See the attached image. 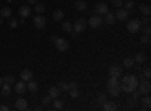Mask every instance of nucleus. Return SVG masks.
Wrapping results in <instances>:
<instances>
[{"instance_id": "obj_20", "label": "nucleus", "mask_w": 151, "mask_h": 111, "mask_svg": "<svg viewBox=\"0 0 151 111\" xmlns=\"http://www.w3.org/2000/svg\"><path fill=\"white\" fill-rule=\"evenodd\" d=\"M0 15H2L3 18H9V17L12 15V9H11L9 6L2 8V9H0Z\"/></svg>"}, {"instance_id": "obj_38", "label": "nucleus", "mask_w": 151, "mask_h": 111, "mask_svg": "<svg viewBox=\"0 0 151 111\" xmlns=\"http://www.w3.org/2000/svg\"><path fill=\"white\" fill-rule=\"evenodd\" d=\"M134 104H136V99H134V98H129V99H127V107H129V108H133Z\"/></svg>"}, {"instance_id": "obj_25", "label": "nucleus", "mask_w": 151, "mask_h": 111, "mask_svg": "<svg viewBox=\"0 0 151 111\" xmlns=\"http://www.w3.org/2000/svg\"><path fill=\"white\" fill-rule=\"evenodd\" d=\"M0 89H2V95H3V96H9V95H11V84L3 83Z\"/></svg>"}, {"instance_id": "obj_15", "label": "nucleus", "mask_w": 151, "mask_h": 111, "mask_svg": "<svg viewBox=\"0 0 151 111\" xmlns=\"http://www.w3.org/2000/svg\"><path fill=\"white\" fill-rule=\"evenodd\" d=\"M15 108L17 110H26L27 108V101L26 99H24V98H18V99L15 101Z\"/></svg>"}, {"instance_id": "obj_7", "label": "nucleus", "mask_w": 151, "mask_h": 111, "mask_svg": "<svg viewBox=\"0 0 151 111\" xmlns=\"http://www.w3.org/2000/svg\"><path fill=\"white\" fill-rule=\"evenodd\" d=\"M88 24H89L92 29H98V27H101V24H103V18L100 15H92L89 18V21H88Z\"/></svg>"}, {"instance_id": "obj_12", "label": "nucleus", "mask_w": 151, "mask_h": 111, "mask_svg": "<svg viewBox=\"0 0 151 111\" xmlns=\"http://www.w3.org/2000/svg\"><path fill=\"white\" fill-rule=\"evenodd\" d=\"M20 78L26 83V81H30L32 78H33V74H32V71L30 69H24V71H21V74H20Z\"/></svg>"}, {"instance_id": "obj_8", "label": "nucleus", "mask_w": 151, "mask_h": 111, "mask_svg": "<svg viewBox=\"0 0 151 111\" xmlns=\"http://www.w3.org/2000/svg\"><path fill=\"white\" fill-rule=\"evenodd\" d=\"M33 24H35L36 29H44L45 24H47V20H45V17H42L41 14H38L36 17H33Z\"/></svg>"}, {"instance_id": "obj_19", "label": "nucleus", "mask_w": 151, "mask_h": 111, "mask_svg": "<svg viewBox=\"0 0 151 111\" xmlns=\"http://www.w3.org/2000/svg\"><path fill=\"white\" fill-rule=\"evenodd\" d=\"M133 60H134V63H139V65H142L144 62L147 60V57H145V54H144V53H136V56L133 57Z\"/></svg>"}, {"instance_id": "obj_31", "label": "nucleus", "mask_w": 151, "mask_h": 111, "mask_svg": "<svg viewBox=\"0 0 151 111\" xmlns=\"http://www.w3.org/2000/svg\"><path fill=\"white\" fill-rule=\"evenodd\" d=\"M44 11H45V5H42V3H40V2L35 5V12H36V14H42Z\"/></svg>"}, {"instance_id": "obj_16", "label": "nucleus", "mask_w": 151, "mask_h": 111, "mask_svg": "<svg viewBox=\"0 0 151 111\" xmlns=\"http://www.w3.org/2000/svg\"><path fill=\"white\" fill-rule=\"evenodd\" d=\"M60 95V90L58 89V86H52V87L48 89V96L52 98V99H55V98H59Z\"/></svg>"}, {"instance_id": "obj_40", "label": "nucleus", "mask_w": 151, "mask_h": 111, "mask_svg": "<svg viewBox=\"0 0 151 111\" xmlns=\"http://www.w3.org/2000/svg\"><path fill=\"white\" fill-rule=\"evenodd\" d=\"M141 42H144V44H148V42H150V35H145V33H144V35L141 36Z\"/></svg>"}, {"instance_id": "obj_46", "label": "nucleus", "mask_w": 151, "mask_h": 111, "mask_svg": "<svg viewBox=\"0 0 151 111\" xmlns=\"http://www.w3.org/2000/svg\"><path fill=\"white\" fill-rule=\"evenodd\" d=\"M9 110V107H6V105H0V111H8Z\"/></svg>"}, {"instance_id": "obj_13", "label": "nucleus", "mask_w": 151, "mask_h": 111, "mask_svg": "<svg viewBox=\"0 0 151 111\" xmlns=\"http://www.w3.org/2000/svg\"><path fill=\"white\" fill-rule=\"evenodd\" d=\"M107 92L112 98H116L121 95V89H119V84L118 86H110V87H107Z\"/></svg>"}, {"instance_id": "obj_37", "label": "nucleus", "mask_w": 151, "mask_h": 111, "mask_svg": "<svg viewBox=\"0 0 151 111\" xmlns=\"http://www.w3.org/2000/svg\"><path fill=\"white\" fill-rule=\"evenodd\" d=\"M68 92H70V96H71V98H77V96L80 95L79 87H77V89H71V90H68Z\"/></svg>"}, {"instance_id": "obj_18", "label": "nucleus", "mask_w": 151, "mask_h": 111, "mask_svg": "<svg viewBox=\"0 0 151 111\" xmlns=\"http://www.w3.org/2000/svg\"><path fill=\"white\" fill-rule=\"evenodd\" d=\"M27 83H29V84L26 86V89H27L32 95H33V93H36V92H38V83H35L33 80H30V81H27Z\"/></svg>"}, {"instance_id": "obj_27", "label": "nucleus", "mask_w": 151, "mask_h": 111, "mask_svg": "<svg viewBox=\"0 0 151 111\" xmlns=\"http://www.w3.org/2000/svg\"><path fill=\"white\" fill-rule=\"evenodd\" d=\"M2 80H3V83H6V84H15V77L14 75H5V77H2Z\"/></svg>"}, {"instance_id": "obj_14", "label": "nucleus", "mask_w": 151, "mask_h": 111, "mask_svg": "<svg viewBox=\"0 0 151 111\" xmlns=\"http://www.w3.org/2000/svg\"><path fill=\"white\" fill-rule=\"evenodd\" d=\"M14 86H15V89H14V90H15L18 95H21V93H24V92L27 90V89H26V83H24L23 80H21V81H18V83L15 81V84H14Z\"/></svg>"}, {"instance_id": "obj_47", "label": "nucleus", "mask_w": 151, "mask_h": 111, "mask_svg": "<svg viewBox=\"0 0 151 111\" xmlns=\"http://www.w3.org/2000/svg\"><path fill=\"white\" fill-rule=\"evenodd\" d=\"M27 2H29V5H36L38 0H27Z\"/></svg>"}, {"instance_id": "obj_45", "label": "nucleus", "mask_w": 151, "mask_h": 111, "mask_svg": "<svg viewBox=\"0 0 151 111\" xmlns=\"http://www.w3.org/2000/svg\"><path fill=\"white\" fill-rule=\"evenodd\" d=\"M144 24H145V26H150V17H145L144 18Z\"/></svg>"}, {"instance_id": "obj_3", "label": "nucleus", "mask_w": 151, "mask_h": 111, "mask_svg": "<svg viewBox=\"0 0 151 111\" xmlns=\"http://www.w3.org/2000/svg\"><path fill=\"white\" fill-rule=\"evenodd\" d=\"M137 90H139L141 95H150L151 92V84H150V80H142L141 83H137Z\"/></svg>"}, {"instance_id": "obj_34", "label": "nucleus", "mask_w": 151, "mask_h": 111, "mask_svg": "<svg viewBox=\"0 0 151 111\" xmlns=\"http://www.w3.org/2000/svg\"><path fill=\"white\" fill-rule=\"evenodd\" d=\"M106 101H107V99H106V95L100 93V95L97 96V104H98V105H103V104H104Z\"/></svg>"}, {"instance_id": "obj_36", "label": "nucleus", "mask_w": 151, "mask_h": 111, "mask_svg": "<svg viewBox=\"0 0 151 111\" xmlns=\"http://www.w3.org/2000/svg\"><path fill=\"white\" fill-rule=\"evenodd\" d=\"M110 86H118V78L110 77V78H109V81H107V87H110Z\"/></svg>"}, {"instance_id": "obj_11", "label": "nucleus", "mask_w": 151, "mask_h": 111, "mask_svg": "<svg viewBox=\"0 0 151 111\" xmlns=\"http://www.w3.org/2000/svg\"><path fill=\"white\" fill-rule=\"evenodd\" d=\"M121 75H122V69H121V66H118V65H113V66H110V68H109V77L119 78Z\"/></svg>"}, {"instance_id": "obj_44", "label": "nucleus", "mask_w": 151, "mask_h": 111, "mask_svg": "<svg viewBox=\"0 0 151 111\" xmlns=\"http://www.w3.org/2000/svg\"><path fill=\"white\" fill-rule=\"evenodd\" d=\"M142 32H144L145 35H150V33H151V29H150V26H145V27L142 29Z\"/></svg>"}, {"instance_id": "obj_29", "label": "nucleus", "mask_w": 151, "mask_h": 111, "mask_svg": "<svg viewBox=\"0 0 151 111\" xmlns=\"http://www.w3.org/2000/svg\"><path fill=\"white\" fill-rule=\"evenodd\" d=\"M115 14H112V12H107V14H106V24H110V26H112V24L113 23H115Z\"/></svg>"}, {"instance_id": "obj_48", "label": "nucleus", "mask_w": 151, "mask_h": 111, "mask_svg": "<svg viewBox=\"0 0 151 111\" xmlns=\"http://www.w3.org/2000/svg\"><path fill=\"white\" fill-rule=\"evenodd\" d=\"M3 21H5V18H3L2 15H0V24H3Z\"/></svg>"}, {"instance_id": "obj_6", "label": "nucleus", "mask_w": 151, "mask_h": 111, "mask_svg": "<svg viewBox=\"0 0 151 111\" xmlns=\"http://www.w3.org/2000/svg\"><path fill=\"white\" fill-rule=\"evenodd\" d=\"M127 30L130 33H137L141 30V21L139 20H130L127 23Z\"/></svg>"}, {"instance_id": "obj_30", "label": "nucleus", "mask_w": 151, "mask_h": 111, "mask_svg": "<svg viewBox=\"0 0 151 111\" xmlns=\"http://www.w3.org/2000/svg\"><path fill=\"white\" fill-rule=\"evenodd\" d=\"M58 89H59L60 92H68V83L59 81V83H58Z\"/></svg>"}, {"instance_id": "obj_26", "label": "nucleus", "mask_w": 151, "mask_h": 111, "mask_svg": "<svg viewBox=\"0 0 151 111\" xmlns=\"http://www.w3.org/2000/svg\"><path fill=\"white\" fill-rule=\"evenodd\" d=\"M122 65H124L125 68H133V66H134V60H133V57H125L124 62H122Z\"/></svg>"}, {"instance_id": "obj_5", "label": "nucleus", "mask_w": 151, "mask_h": 111, "mask_svg": "<svg viewBox=\"0 0 151 111\" xmlns=\"http://www.w3.org/2000/svg\"><path fill=\"white\" fill-rule=\"evenodd\" d=\"M94 12H95V15H106L107 12H109V8H107V5L104 3V2H100V3H97L95 5V8H94Z\"/></svg>"}, {"instance_id": "obj_10", "label": "nucleus", "mask_w": 151, "mask_h": 111, "mask_svg": "<svg viewBox=\"0 0 151 111\" xmlns=\"http://www.w3.org/2000/svg\"><path fill=\"white\" fill-rule=\"evenodd\" d=\"M30 14H32V8H30L29 5H23V6H20V9H18V15H20L21 18H27V17H30Z\"/></svg>"}, {"instance_id": "obj_49", "label": "nucleus", "mask_w": 151, "mask_h": 111, "mask_svg": "<svg viewBox=\"0 0 151 111\" xmlns=\"http://www.w3.org/2000/svg\"><path fill=\"white\" fill-rule=\"evenodd\" d=\"M2 84H3V80H2V77H0V87H2Z\"/></svg>"}, {"instance_id": "obj_2", "label": "nucleus", "mask_w": 151, "mask_h": 111, "mask_svg": "<svg viewBox=\"0 0 151 111\" xmlns=\"http://www.w3.org/2000/svg\"><path fill=\"white\" fill-rule=\"evenodd\" d=\"M52 41H53L55 47L58 48V51H60V53H65L68 48H70L68 41L64 39V38H56V36H52Z\"/></svg>"}, {"instance_id": "obj_42", "label": "nucleus", "mask_w": 151, "mask_h": 111, "mask_svg": "<svg viewBox=\"0 0 151 111\" xmlns=\"http://www.w3.org/2000/svg\"><path fill=\"white\" fill-rule=\"evenodd\" d=\"M144 77L147 78V80H150V77H151V71H150V68H147V69H144Z\"/></svg>"}, {"instance_id": "obj_39", "label": "nucleus", "mask_w": 151, "mask_h": 111, "mask_svg": "<svg viewBox=\"0 0 151 111\" xmlns=\"http://www.w3.org/2000/svg\"><path fill=\"white\" fill-rule=\"evenodd\" d=\"M112 5L115 6L116 9L118 8H122V0H112Z\"/></svg>"}, {"instance_id": "obj_23", "label": "nucleus", "mask_w": 151, "mask_h": 111, "mask_svg": "<svg viewBox=\"0 0 151 111\" xmlns=\"http://www.w3.org/2000/svg\"><path fill=\"white\" fill-rule=\"evenodd\" d=\"M139 12L142 15H145V17H150V14H151V8L148 6V5H141L139 6Z\"/></svg>"}, {"instance_id": "obj_41", "label": "nucleus", "mask_w": 151, "mask_h": 111, "mask_svg": "<svg viewBox=\"0 0 151 111\" xmlns=\"http://www.w3.org/2000/svg\"><path fill=\"white\" fill-rule=\"evenodd\" d=\"M50 102H52V98H50V96H44L42 98V104L47 107V105H50Z\"/></svg>"}, {"instance_id": "obj_22", "label": "nucleus", "mask_w": 151, "mask_h": 111, "mask_svg": "<svg viewBox=\"0 0 151 111\" xmlns=\"http://www.w3.org/2000/svg\"><path fill=\"white\" fill-rule=\"evenodd\" d=\"M64 11H60V9H56L55 12H53V20L55 21H62L64 20Z\"/></svg>"}, {"instance_id": "obj_24", "label": "nucleus", "mask_w": 151, "mask_h": 111, "mask_svg": "<svg viewBox=\"0 0 151 111\" xmlns=\"http://www.w3.org/2000/svg\"><path fill=\"white\" fill-rule=\"evenodd\" d=\"M62 30L65 33H71L73 32V24L70 21H62Z\"/></svg>"}, {"instance_id": "obj_9", "label": "nucleus", "mask_w": 151, "mask_h": 111, "mask_svg": "<svg viewBox=\"0 0 151 111\" xmlns=\"http://www.w3.org/2000/svg\"><path fill=\"white\" fill-rule=\"evenodd\" d=\"M129 12L127 9H122V8H118L116 12H115V18H118L119 21H127L129 20Z\"/></svg>"}, {"instance_id": "obj_43", "label": "nucleus", "mask_w": 151, "mask_h": 111, "mask_svg": "<svg viewBox=\"0 0 151 111\" xmlns=\"http://www.w3.org/2000/svg\"><path fill=\"white\" fill-rule=\"evenodd\" d=\"M79 86H77V83H74V81H71V83H68V90H71V89H77Z\"/></svg>"}, {"instance_id": "obj_17", "label": "nucleus", "mask_w": 151, "mask_h": 111, "mask_svg": "<svg viewBox=\"0 0 151 111\" xmlns=\"http://www.w3.org/2000/svg\"><path fill=\"white\" fill-rule=\"evenodd\" d=\"M103 108H104L106 111H115V110H118V105H116L115 102H112V101H106V102L103 104Z\"/></svg>"}, {"instance_id": "obj_4", "label": "nucleus", "mask_w": 151, "mask_h": 111, "mask_svg": "<svg viewBox=\"0 0 151 111\" xmlns=\"http://www.w3.org/2000/svg\"><path fill=\"white\" fill-rule=\"evenodd\" d=\"M86 26H88V21H85L83 18H79L77 21L73 24V30L76 33H82V32L86 30Z\"/></svg>"}, {"instance_id": "obj_21", "label": "nucleus", "mask_w": 151, "mask_h": 111, "mask_svg": "<svg viewBox=\"0 0 151 111\" xmlns=\"http://www.w3.org/2000/svg\"><path fill=\"white\" fill-rule=\"evenodd\" d=\"M76 9H77L79 12H83V11H86V9H88V5H86V2H83V0H77V2H76Z\"/></svg>"}, {"instance_id": "obj_28", "label": "nucleus", "mask_w": 151, "mask_h": 111, "mask_svg": "<svg viewBox=\"0 0 151 111\" xmlns=\"http://www.w3.org/2000/svg\"><path fill=\"white\" fill-rule=\"evenodd\" d=\"M142 104H144V108H145V110H150V107H151V98H150L148 95H145V96L142 98Z\"/></svg>"}, {"instance_id": "obj_32", "label": "nucleus", "mask_w": 151, "mask_h": 111, "mask_svg": "<svg viewBox=\"0 0 151 111\" xmlns=\"http://www.w3.org/2000/svg\"><path fill=\"white\" fill-rule=\"evenodd\" d=\"M17 26H18V20L15 17H9V27L11 29H17Z\"/></svg>"}, {"instance_id": "obj_33", "label": "nucleus", "mask_w": 151, "mask_h": 111, "mask_svg": "<svg viewBox=\"0 0 151 111\" xmlns=\"http://www.w3.org/2000/svg\"><path fill=\"white\" fill-rule=\"evenodd\" d=\"M53 107H55V110H62V108H64V102L59 101L58 98H55V101H53Z\"/></svg>"}, {"instance_id": "obj_35", "label": "nucleus", "mask_w": 151, "mask_h": 111, "mask_svg": "<svg viewBox=\"0 0 151 111\" xmlns=\"http://www.w3.org/2000/svg\"><path fill=\"white\" fill-rule=\"evenodd\" d=\"M122 6H124V9L132 11V9H133V6H134V2H133V0H127L125 3H122Z\"/></svg>"}, {"instance_id": "obj_1", "label": "nucleus", "mask_w": 151, "mask_h": 111, "mask_svg": "<svg viewBox=\"0 0 151 111\" xmlns=\"http://www.w3.org/2000/svg\"><path fill=\"white\" fill-rule=\"evenodd\" d=\"M137 83H139V81H137V77L136 75H124L122 77V81L119 84V89H121V92L132 93L134 89H137Z\"/></svg>"}]
</instances>
